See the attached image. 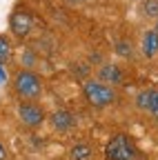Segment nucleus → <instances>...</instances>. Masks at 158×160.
Wrapping results in <instances>:
<instances>
[{
  "mask_svg": "<svg viewBox=\"0 0 158 160\" xmlns=\"http://www.w3.org/2000/svg\"><path fill=\"white\" fill-rule=\"evenodd\" d=\"M98 80L100 82H105V85H120L123 82V71H120V67L118 65H114V62H107V65H103L100 67V71H98Z\"/></svg>",
  "mask_w": 158,
  "mask_h": 160,
  "instance_id": "nucleus-7",
  "label": "nucleus"
},
{
  "mask_svg": "<svg viewBox=\"0 0 158 160\" xmlns=\"http://www.w3.org/2000/svg\"><path fill=\"white\" fill-rule=\"evenodd\" d=\"M13 89L25 100H36L43 93V80L31 69H23V71H18L16 78H13Z\"/></svg>",
  "mask_w": 158,
  "mask_h": 160,
  "instance_id": "nucleus-2",
  "label": "nucleus"
},
{
  "mask_svg": "<svg viewBox=\"0 0 158 160\" xmlns=\"http://www.w3.org/2000/svg\"><path fill=\"white\" fill-rule=\"evenodd\" d=\"M116 51L120 53V56H125V58H127V56H131V45H129V42H125V40H120V42L116 45Z\"/></svg>",
  "mask_w": 158,
  "mask_h": 160,
  "instance_id": "nucleus-13",
  "label": "nucleus"
},
{
  "mask_svg": "<svg viewBox=\"0 0 158 160\" xmlns=\"http://www.w3.org/2000/svg\"><path fill=\"white\" fill-rule=\"evenodd\" d=\"M143 11L147 18H158V0H145Z\"/></svg>",
  "mask_w": 158,
  "mask_h": 160,
  "instance_id": "nucleus-12",
  "label": "nucleus"
},
{
  "mask_svg": "<svg viewBox=\"0 0 158 160\" xmlns=\"http://www.w3.org/2000/svg\"><path fill=\"white\" fill-rule=\"evenodd\" d=\"M105 158L107 160H136L138 149H136L134 138H129L127 133H116L105 147Z\"/></svg>",
  "mask_w": 158,
  "mask_h": 160,
  "instance_id": "nucleus-1",
  "label": "nucleus"
},
{
  "mask_svg": "<svg viewBox=\"0 0 158 160\" xmlns=\"http://www.w3.org/2000/svg\"><path fill=\"white\" fill-rule=\"evenodd\" d=\"M7 158V151H5V147H3V142H0V160H5Z\"/></svg>",
  "mask_w": 158,
  "mask_h": 160,
  "instance_id": "nucleus-15",
  "label": "nucleus"
},
{
  "mask_svg": "<svg viewBox=\"0 0 158 160\" xmlns=\"http://www.w3.org/2000/svg\"><path fill=\"white\" fill-rule=\"evenodd\" d=\"M51 125L58 129V131H69L76 127V116L67 109H58L51 113Z\"/></svg>",
  "mask_w": 158,
  "mask_h": 160,
  "instance_id": "nucleus-8",
  "label": "nucleus"
},
{
  "mask_svg": "<svg viewBox=\"0 0 158 160\" xmlns=\"http://www.w3.org/2000/svg\"><path fill=\"white\" fill-rule=\"evenodd\" d=\"M136 105L140 111L151 113L154 118H158V91L156 89H145L136 96Z\"/></svg>",
  "mask_w": 158,
  "mask_h": 160,
  "instance_id": "nucleus-6",
  "label": "nucleus"
},
{
  "mask_svg": "<svg viewBox=\"0 0 158 160\" xmlns=\"http://www.w3.org/2000/svg\"><path fill=\"white\" fill-rule=\"evenodd\" d=\"M67 2H87V0H67Z\"/></svg>",
  "mask_w": 158,
  "mask_h": 160,
  "instance_id": "nucleus-16",
  "label": "nucleus"
},
{
  "mask_svg": "<svg viewBox=\"0 0 158 160\" xmlns=\"http://www.w3.org/2000/svg\"><path fill=\"white\" fill-rule=\"evenodd\" d=\"M156 31H158V18H156Z\"/></svg>",
  "mask_w": 158,
  "mask_h": 160,
  "instance_id": "nucleus-17",
  "label": "nucleus"
},
{
  "mask_svg": "<svg viewBox=\"0 0 158 160\" xmlns=\"http://www.w3.org/2000/svg\"><path fill=\"white\" fill-rule=\"evenodd\" d=\"M5 82H7V73H5L3 65H0V85H5Z\"/></svg>",
  "mask_w": 158,
  "mask_h": 160,
  "instance_id": "nucleus-14",
  "label": "nucleus"
},
{
  "mask_svg": "<svg viewBox=\"0 0 158 160\" xmlns=\"http://www.w3.org/2000/svg\"><path fill=\"white\" fill-rule=\"evenodd\" d=\"M9 27H11V33L16 36V38H27L29 33H31V27H33V20H31V16L27 13V11H13L11 13V18H9Z\"/></svg>",
  "mask_w": 158,
  "mask_h": 160,
  "instance_id": "nucleus-5",
  "label": "nucleus"
},
{
  "mask_svg": "<svg viewBox=\"0 0 158 160\" xmlns=\"http://www.w3.org/2000/svg\"><path fill=\"white\" fill-rule=\"evenodd\" d=\"M140 47H143V53L147 58H154L158 53V31L156 29H149V31L143 33V45Z\"/></svg>",
  "mask_w": 158,
  "mask_h": 160,
  "instance_id": "nucleus-9",
  "label": "nucleus"
},
{
  "mask_svg": "<svg viewBox=\"0 0 158 160\" xmlns=\"http://www.w3.org/2000/svg\"><path fill=\"white\" fill-rule=\"evenodd\" d=\"M18 118H20V122L36 129L45 122V109L40 105H36L33 100H25V102L18 105Z\"/></svg>",
  "mask_w": 158,
  "mask_h": 160,
  "instance_id": "nucleus-4",
  "label": "nucleus"
},
{
  "mask_svg": "<svg viewBox=\"0 0 158 160\" xmlns=\"http://www.w3.org/2000/svg\"><path fill=\"white\" fill-rule=\"evenodd\" d=\"M11 56H13L11 40H9L7 36H3V33H0V65L9 62V60H11Z\"/></svg>",
  "mask_w": 158,
  "mask_h": 160,
  "instance_id": "nucleus-11",
  "label": "nucleus"
},
{
  "mask_svg": "<svg viewBox=\"0 0 158 160\" xmlns=\"http://www.w3.org/2000/svg\"><path fill=\"white\" fill-rule=\"evenodd\" d=\"M91 153H94V149H91V145H87V142H78V145H74V147L69 149L71 160H89Z\"/></svg>",
  "mask_w": 158,
  "mask_h": 160,
  "instance_id": "nucleus-10",
  "label": "nucleus"
},
{
  "mask_svg": "<svg viewBox=\"0 0 158 160\" xmlns=\"http://www.w3.org/2000/svg\"><path fill=\"white\" fill-rule=\"evenodd\" d=\"M83 93L87 98V102L94 105V107H107L114 102V89L105 82H100V80H87V82L83 85Z\"/></svg>",
  "mask_w": 158,
  "mask_h": 160,
  "instance_id": "nucleus-3",
  "label": "nucleus"
}]
</instances>
